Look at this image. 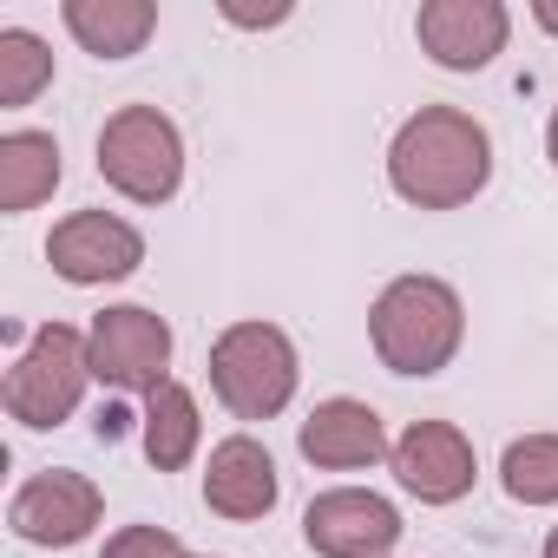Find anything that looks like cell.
I'll return each mask as SVG.
<instances>
[{"instance_id": "15", "label": "cell", "mask_w": 558, "mask_h": 558, "mask_svg": "<svg viewBox=\"0 0 558 558\" xmlns=\"http://www.w3.org/2000/svg\"><path fill=\"white\" fill-rule=\"evenodd\" d=\"M60 184V138L53 132H8L0 138V210L21 217Z\"/></svg>"}, {"instance_id": "4", "label": "cell", "mask_w": 558, "mask_h": 558, "mask_svg": "<svg viewBox=\"0 0 558 558\" xmlns=\"http://www.w3.org/2000/svg\"><path fill=\"white\" fill-rule=\"evenodd\" d=\"M99 178L132 204H165L184 184V138L158 106H119L99 132Z\"/></svg>"}, {"instance_id": "19", "label": "cell", "mask_w": 558, "mask_h": 558, "mask_svg": "<svg viewBox=\"0 0 558 558\" xmlns=\"http://www.w3.org/2000/svg\"><path fill=\"white\" fill-rule=\"evenodd\" d=\"M99 558H191L165 525H125V532H112L106 538V551Z\"/></svg>"}, {"instance_id": "10", "label": "cell", "mask_w": 558, "mask_h": 558, "mask_svg": "<svg viewBox=\"0 0 558 558\" xmlns=\"http://www.w3.org/2000/svg\"><path fill=\"white\" fill-rule=\"evenodd\" d=\"M395 480L421 499V506H453L473 493V440L447 421H414L401 440H395Z\"/></svg>"}, {"instance_id": "21", "label": "cell", "mask_w": 558, "mask_h": 558, "mask_svg": "<svg viewBox=\"0 0 558 558\" xmlns=\"http://www.w3.org/2000/svg\"><path fill=\"white\" fill-rule=\"evenodd\" d=\"M532 21H538L551 40H558V0H538V8H532Z\"/></svg>"}, {"instance_id": "5", "label": "cell", "mask_w": 558, "mask_h": 558, "mask_svg": "<svg viewBox=\"0 0 558 558\" xmlns=\"http://www.w3.org/2000/svg\"><path fill=\"white\" fill-rule=\"evenodd\" d=\"M93 381V349L73 323H47L8 368V414L21 427H60Z\"/></svg>"}, {"instance_id": "8", "label": "cell", "mask_w": 558, "mask_h": 558, "mask_svg": "<svg viewBox=\"0 0 558 558\" xmlns=\"http://www.w3.org/2000/svg\"><path fill=\"white\" fill-rule=\"evenodd\" d=\"M47 263L66 276V283L93 290V283H125V276L145 263V236L112 217V210H73L66 223H53L47 236Z\"/></svg>"}, {"instance_id": "2", "label": "cell", "mask_w": 558, "mask_h": 558, "mask_svg": "<svg viewBox=\"0 0 558 558\" xmlns=\"http://www.w3.org/2000/svg\"><path fill=\"white\" fill-rule=\"evenodd\" d=\"M466 336V310L440 276H395L368 310V342L395 375H440Z\"/></svg>"}, {"instance_id": "18", "label": "cell", "mask_w": 558, "mask_h": 558, "mask_svg": "<svg viewBox=\"0 0 558 558\" xmlns=\"http://www.w3.org/2000/svg\"><path fill=\"white\" fill-rule=\"evenodd\" d=\"M53 80V53L47 40H34L27 27L0 34V106H34V93Z\"/></svg>"}, {"instance_id": "7", "label": "cell", "mask_w": 558, "mask_h": 558, "mask_svg": "<svg viewBox=\"0 0 558 558\" xmlns=\"http://www.w3.org/2000/svg\"><path fill=\"white\" fill-rule=\"evenodd\" d=\"M401 512L381 499V493H362V486H336V493H316L310 512H303V538L316 558H388L401 545Z\"/></svg>"}, {"instance_id": "9", "label": "cell", "mask_w": 558, "mask_h": 558, "mask_svg": "<svg viewBox=\"0 0 558 558\" xmlns=\"http://www.w3.org/2000/svg\"><path fill=\"white\" fill-rule=\"evenodd\" d=\"M99 512H106V499H99V486L86 480V473H66V466H53V473H34L21 493H14V506H8V525L27 538V545H80L93 525H99Z\"/></svg>"}, {"instance_id": "1", "label": "cell", "mask_w": 558, "mask_h": 558, "mask_svg": "<svg viewBox=\"0 0 558 558\" xmlns=\"http://www.w3.org/2000/svg\"><path fill=\"white\" fill-rule=\"evenodd\" d=\"M493 178V138L460 106H421L388 151V184L421 210H460Z\"/></svg>"}, {"instance_id": "16", "label": "cell", "mask_w": 558, "mask_h": 558, "mask_svg": "<svg viewBox=\"0 0 558 558\" xmlns=\"http://www.w3.org/2000/svg\"><path fill=\"white\" fill-rule=\"evenodd\" d=\"M197 434L204 427H197V401H191L184 381H165V388L145 395V460L158 473H178L197 453Z\"/></svg>"}, {"instance_id": "13", "label": "cell", "mask_w": 558, "mask_h": 558, "mask_svg": "<svg viewBox=\"0 0 558 558\" xmlns=\"http://www.w3.org/2000/svg\"><path fill=\"white\" fill-rule=\"evenodd\" d=\"M204 506L223 512V519H263L276 506V460L263 440L250 434H230L210 447V466H204Z\"/></svg>"}, {"instance_id": "14", "label": "cell", "mask_w": 558, "mask_h": 558, "mask_svg": "<svg viewBox=\"0 0 558 558\" xmlns=\"http://www.w3.org/2000/svg\"><path fill=\"white\" fill-rule=\"evenodd\" d=\"M60 14H66L73 40L86 53H99V60H132L151 40V27H158L151 0H66Z\"/></svg>"}, {"instance_id": "20", "label": "cell", "mask_w": 558, "mask_h": 558, "mask_svg": "<svg viewBox=\"0 0 558 558\" xmlns=\"http://www.w3.org/2000/svg\"><path fill=\"white\" fill-rule=\"evenodd\" d=\"M223 21H236V27H276V21H290V8H269V14H250V8H223Z\"/></svg>"}, {"instance_id": "3", "label": "cell", "mask_w": 558, "mask_h": 558, "mask_svg": "<svg viewBox=\"0 0 558 558\" xmlns=\"http://www.w3.org/2000/svg\"><path fill=\"white\" fill-rule=\"evenodd\" d=\"M210 388L236 421H269L296 395V349L276 323H230L210 342Z\"/></svg>"}, {"instance_id": "12", "label": "cell", "mask_w": 558, "mask_h": 558, "mask_svg": "<svg viewBox=\"0 0 558 558\" xmlns=\"http://www.w3.org/2000/svg\"><path fill=\"white\" fill-rule=\"evenodd\" d=\"M296 447H303L310 466H329V473H355V466H375L381 453H395L381 414H375L368 401H349V395L323 401V408L303 421Z\"/></svg>"}, {"instance_id": "23", "label": "cell", "mask_w": 558, "mask_h": 558, "mask_svg": "<svg viewBox=\"0 0 558 558\" xmlns=\"http://www.w3.org/2000/svg\"><path fill=\"white\" fill-rule=\"evenodd\" d=\"M545 558H558V525H551V538H545Z\"/></svg>"}, {"instance_id": "11", "label": "cell", "mask_w": 558, "mask_h": 558, "mask_svg": "<svg viewBox=\"0 0 558 558\" xmlns=\"http://www.w3.org/2000/svg\"><path fill=\"white\" fill-rule=\"evenodd\" d=\"M414 34L447 73H480L506 47L512 14L499 8V0H427V8L414 14Z\"/></svg>"}, {"instance_id": "17", "label": "cell", "mask_w": 558, "mask_h": 558, "mask_svg": "<svg viewBox=\"0 0 558 558\" xmlns=\"http://www.w3.org/2000/svg\"><path fill=\"white\" fill-rule=\"evenodd\" d=\"M499 480L519 506H558V434H525L506 447Z\"/></svg>"}, {"instance_id": "22", "label": "cell", "mask_w": 558, "mask_h": 558, "mask_svg": "<svg viewBox=\"0 0 558 558\" xmlns=\"http://www.w3.org/2000/svg\"><path fill=\"white\" fill-rule=\"evenodd\" d=\"M545 151H551V171H558V112H551V125H545Z\"/></svg>"}, {"instance_id": "6", "label": "cell", "mask_w": 558, "mask_h": 558, "mask_svg": "<svg viewBox=\"0 0 558 558\" xmlns=\"http://www.w3.org/2000/svg\"><path fill=\"white\" fill-rule=\"evenodd\" d=\"M86 349H93V375L119 395H151L165 388L171 375V323L138 310V303H119V310H99L93 329H86Z\"/></svg>"}]
</instances>
